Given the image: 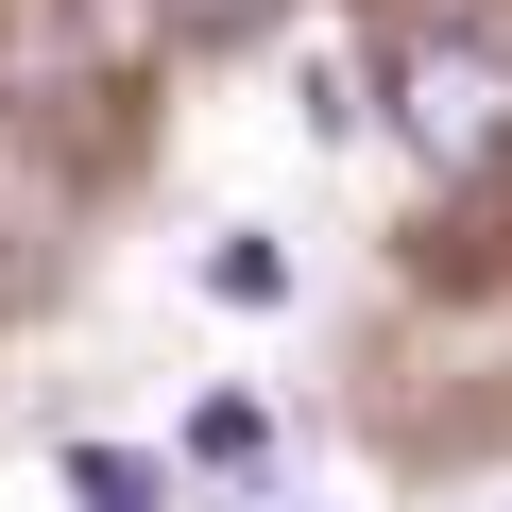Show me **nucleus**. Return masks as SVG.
Segmentation results:
<instances>
[{
	"label": "nucleus",
	"instance_id": "1",
	"mask_svg": "<svg viewBox=\"0 0 512 512\" xmlns=\"http://www.w3.org/2000/svg\"><path fill=\"white\" fill-rule=\"evenodd\" d=\"M393 137L427 171H495L512 154V52L495 35H410L393 52Z\"/></svg>",
	"mask_w": 512,
	"mask_h": 512
},
{
	"label": "nucleus",
	"instance_id": "2",
	"mask_svg": "<svg viewBox=\"0 0 512 512\" xmlns=\"http://www.w3.org/2000/svg\"><path fill=\"white\" fill-rule=\"evenodd\" d=\"M137 495H154V461H120V444H69V461L0 478V512H137Z\"/></svg>",
	"mask_w": 512,
	"mask_h": 512
},
{
	"label": "nucleus",
	"instance_id": "3",
	"mask_svg": "<svg viewBox=\"0 0 512 512\" xmlns=\"http://www.w3.org/2000/svg\"><path fill=\"white\" fill-rule=\"evenodd\" d=\"M205 291H222V308H274V291H291V256H274V239H222V256H205Z\"/></svg>",
	"mask_w": 512,
	"mask_h": 512
},
{
	"label": "nucleus",
	"instance_id": "4",
	"mask_svg": "<svg viewBox=\"0 0 512 512\" xmlns=\"http://www.w3.org/2000/svg\"><path fill=\"white\" fill-rule=\"evenodd\" d=\"M154 18H171V35H256L274 0H154Z\"/></svg>",
	"mask_w": 512,
	"mask_h": 512
}]
</instances>
